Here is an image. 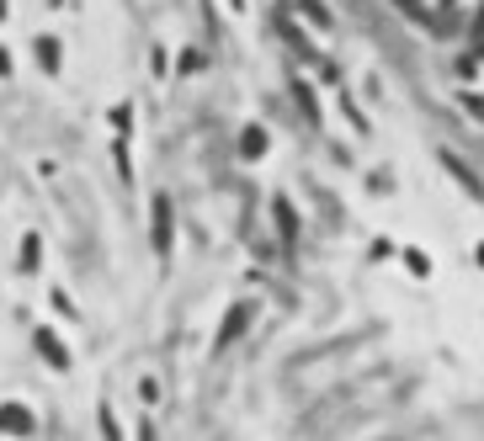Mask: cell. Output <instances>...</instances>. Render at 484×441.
<instances>
[{
	"mask_svg": "<svg viewBox=\"0 0 484 441\" xmlns=\"http://www.w3.org/2000/svg\"><path fill=\"white\" fill-rule=\"evenodd\" d=\"M261 144H266V133L261 128H245V154H261Z\"/></svg>",
	"mask_w": 484,
	"mask_h": 441,
	"instance_id": "obj_7",
	"label": "cell"
},
{
	"mask_svg": "<svg viewBox=\"0 0 484 441\" xmlns=\"http://www.w3.org/2000/svg\"><path fill=\"white\" fill-rule=\"evenodd\" d=\"M245 325H250V303H240V309H229V319H224V330H218V351H224V346H229V341H234V335H240Z\"/></svg>",
	"mask_w": 484,
	"mask_h": 441,
	"instance_id": "obj_2",
	"label": "cell"
},
{
	"mask_svg": "<svg viewBox=\"0 0 484 441\" xmlns=\"http://www.w3.org/2000/svg\"><path fill=\"white\" fill-rule=\"evenodd\" d=\"M0 431H32V410H21V405H0Z\"/></svg>",
	"mask_w": 484,
	"mask_h": 441,
	"instance_id": "obj_3",
	"label": "cell"
},
{
	"mask_svg": "<svg viewBox=\"0 0 484 441\" xmlns=\"http://www.w3.org/2000/svg\"><path fill=\"white\" fill-rule=\"evenodd\" d=\"M394 5H400V11H405L410 21H421V27H432V11H426L421 0H394Z\"/></svg>",
	"mask_w": 484,
	"mask_h": 441,
	"instance_id": "obj_6",
	"label": "cell"
},
{
	"mask_svg": "<svg viewBox=\"0 0 484 441\" xmlns=\"http://www.w3.org/2000/svg\"><path fill=\"white\" fill-rule=\"evenodd\" d=\"M149 229H155V250L165 256V250H171V197H155V213H149Z\"/></svg>",
	"mask_w": 484,
	"mask_h": 441,
	"instance_id": "obj_1",
	"label": "cell"
},
{
	"mask_svg": "<svg viewBox=\"0 0 484 441\" xmlns=\"http://www.w3.org/2000/svg\"><path fill=\"white\" fill-rule=\"evenodd\" d=\"M32 341H37V351H43V357H48V362H53V367H69V351H64V346H59V341H53V335H48V330H37V335H32Z\"/></svg>",
	"mask_w": 484,
	"mask_h": 441,
	"instance_id": "obj_4",
	"label": "cell"
},
{
	"mask_svg": "<svg viewBox=\"0 0 484 441\" xmlns=\"http://www.w3.org/2000/svg\"><path fill=\"white\" fill-rule=\"evenodd\" d=\"M442 165H448V170H453V176H458V181H464V186H469L474 197H484V181H480V176H474V170H469V165H464V160H453V154H442Z\"/></svg>",
	"mask_w": 484,
	"mask_h": 441,
	"instance_id": "obj_5",
	"label": "cell"
}]
</instances>
